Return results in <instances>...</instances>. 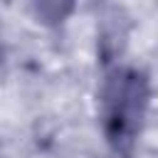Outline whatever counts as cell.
Masks as SVG:
<instances>
[{"label": "cell", "instance_id": "cell-1", "mask_svg": "<svg viewBox=\"0 0 158 158\" xmlns=\"http://www.w3.org/2000/svg\"><path fill=\"white\" fill-rule=\"evenodd\" d=\"M101 104L109 141L116 148H128L141 128L148 104L146 77L133 69H116L104 84Z\"/></svg>", "mask_w": 158, "mask_h": 158}, {"label": "cell", "instance_id": "cell-2", "mask_svg": "<svg viewBox=\"0 0 158 158\" xmlns=\"http://www.w3.org/2000/svg\"><path fill=\"white\" fill-rule=\"evenodd\" d=\"M74 0H32V7H35V15L47 22V25H57L62 22L69 10H72Z\"/></svg>", "mask_w": 158, "mask_h": 158}, {"label": "cell", "instance_id": "cell-3", "mask_svg": "<svg viewBox=\"0 0 158 158\" xmlns=\"http://www.w3.org/2000/svg\"><path fill=\"white\" fill-rule=\"evenodd\" d=\"M0 57H2V49H0Z\"/></svg>", "mask_w": 158, "mask_h": 158}]
</instances>
